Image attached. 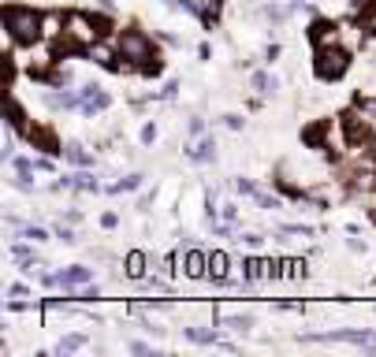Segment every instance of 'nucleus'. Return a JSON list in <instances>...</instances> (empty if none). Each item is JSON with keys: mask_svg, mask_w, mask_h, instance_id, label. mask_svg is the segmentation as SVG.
I'll return each mask as SVG.
<instances>
[{"mask_svg": "<svg viewBox=\"0 0 376 357\" xmlns=\"http://www.w3.org/2000/svg\"><path fill=\"white\" fill-rule=\"evenodd\" d=\"M56 238H60V242H68V246H71V242H79L71 227H63V220H60V227H56Z\"/></svg>", "mask_w": 376, "mask_h": 357, "instance_id": "obj_26", "label": "nucleus"}, {"mask_svg": "<svg viewBox=\"0 0 376 357\" xmlns=\"http://www.w3.org/2000/svg\"><path fill=\"white\" fill-rule=\"evenodd\" d=\"M213 156H216V142H213V138H201V142L190 149V161H198V164H209Z\"/></svg>", "mask_w": 376, "mask_h": 357, "instance_id": "obj_15", "label": "nucleus"}, {"mask_svg": "<svg viewBox=\"0 0 376 357\" xmlns=\"http://www.w3.org/2000/svg\"><path fill=\"white\" fill-rule=\"evenodd\" d=\"M183 272L190 275V280H201V275H209V253H201V249H187Z\"/></svg>", "mask_w": 376, "mask_h": 357, "instance_id": "obj_8", "label": "nucleus"}, {"mask_svg": "<svg viewBox=\"0 0 376 357\" xmlns=\"http://www.w3.org/2000/svg\"><path fill=\"white\" fill-rule=\"evenodd\" d=\"M209 280H213L216 287L227 283V257H224V253H209Z\"/></svg>", "mask_w": 376, "mask_h": 357, "instance_id": "obj_13", "label": "nucleus"}, {"mask_svg": "<svg viewBox=\"0 0 376 357\" xmlns=\"http://www.w3.org/2000/svg\"><path fill=\"white\" fill-rule=\"evenodd\" d=\"M115 49H120V56H123V60H131L134 68L153 71V75L161 71L157 56H153V42H149V37L142 34V30H123L120 37H115Z\"/></svg>", "mask_w": 376, "mask_h": 357, "instance_id": "obj_2", "label": "nucleus"}, {"mask_svg": "<svg viewBox=\"0 0 376 357\" xmlns=\"http://www.w3.org/2000/svg\"><path fill=\"white\" fill-rule=\"evenodd\" d=\"M86 52H89V60L105 63V68H112V71H115V63H120V49H112V45H105V42H94Z\"/></svg>", "mask_w": 376, "mask_h": 357, "instance_id": "obj_10", "label": "nucleus"}, {"mask_svg": "<svg viewBox=\"0 0 376 357\" xmlns=\"http://www.w3.org/2000/svg\"><path fill=\"white\" fill-rule=\"evenodd\" d=\"M250 86L257 89L261 97H272L280 89V82H276V75H268V71H253V78H250Z\"/></svg>", "mask_w": 376, "mask_h": 357, "instance_id": "obj_12", "label": "nucleus"}, {"mask_svg": "<svg viewBox=\"0 0 376 357\" xmlns=\"http://www.w3.org/2000/svg\"><path fill=\"white\" fill-rule=\"evenodd\" d=\"M142 187V175H127V179H120V182H115V187H112V194H123V190H138Z\"/></svg>", "mask_w": 376, "mask_h": 357, "instance_id": "obj_20", "label": "nucleus"}, {"mask_svg": "<svg viewBox=\"0 0 376 357\" xmlns=\"http://www.w3.org/2000/svg\"><path fill=\"white\" fill-rule=\"evenodd\" d=\"M354 190H365V194L376 190V171H361V168H358V171H354Z\"/></svg>", "mask_w": 376, "mask_h": 357, "instance_id": "obj_18", "label": "nucleus"}, {"mask_svg": "<svg viewBox=\"0 0 376 357\" xmlns=\"http://www.w3.org/2000/svg\"><path fill=\"white\" fill-rule=\"evenodd\" d=\"M86 346V335H68V339H60V353H75V350H82Z\"/></svg>", "mask_w": 376, "mask_h": 357, "instance_id": "obj_19", "label": "nucleus"}, {"mask_svg": "<svg viewBox=\"0 0 376 357\" xmlns=\"http://www.w3.org/2000/svg\"><path fill=\"white\" fill-rule=\"evenodd\" d=\"M372 161H376V142H372Z\"/></svg>", "mask_w": 376, "mask_h": 357, "instance_id": "obj_32", "label": "nucleus"}, {"mask_svg": "<svg viewBox=\"0 0 376 357\" xmlns=\"http://www.w3.org/2000/svg\"><path fill=\"white\" fill-rule=\"evenodd\" d=\"M63 156H68L75 168H89V164H94V156H89L79 142H68V145H63Z\"/></svg>", "mask_w": 376, "mask_h": 357, "instance_id": "obj_14", "label": "nucleus"}, {"mask_svg": "<svg viewBox=\"0 0 376 357\" xmlns=\"http://www.w3.org/2000/svg\"><path fill=\"white\" fill-rule=\"evenodd\" d=\"M127 275H131V280L146 275V253H127Z\"/></svg>", "mask_w": 376, "mask_h": 357, "instance_id": "obj_17", "label": "nucleus"}, {"mask_svg": "<svg viewBox=\"0 0 376 357\" xmlns=\"http://www.w3.org/2000/svg\"><path fill=\"white\" fill-rule=\"evenodd\" d=\"M19 238H30V242H45V227H19Z\"/></svg>", "mask_w": 376, "mask_h": 357, "instance_id": "obj_23", "label": "nucleus"}, {"mask_svg": "<svg viewBox=\"0 0 376 357\" xmlns=\"http://www.w3.org/2000/svg\"><path fill=\"white\" fill-rule=\"evenodd\" d=\"M220 216H224V223H231V220L239 216V208L235 205H224V208H220Z\"/></svg>", "mask_w": 376, "mask_h": 357, "instance_id": "obj_30", "label": "nucleus"}, {"mask_svg": "<svg viewBox=\"0 0 376 357\" xmlns=\"http://www.w3.org/2000/svg\"><path fill=\"white\" fill-rule=\"evenodd\" d=\"M89 280H94V272H89V268H79V264H75V268H63V272H56V283H60V287H68V290H75V287H86Z\"/></svg>", "mask_w": 376, "mask_h": 357, "instance_id": "obj_9", "label": "nucleus"}, {"mask_svg": "<svg viewBox=\"0 0 376 357\" xmlns=\"http://www.w3.org/2000/svg\"><path fill=\"white\" fill-rule=\"evenodd\" d=\"M313 45H317V49L343 45V30H339L335 23H317V26H313Z\"/></svg>", "mask_w": 376, "mask_h": 357, "instance_id": "obj_6", "label": "nucleus"}, {"mask_svg": "<svg viewBox=\"0 0 376 357\" xmlns=\"http://www.w3.org/2000/svg\"><path fill=\"white\" fill-rule=\"evenodd\" d=\"M101 227H105V231H115V227H120V216H115V213H105V216H101Z\"/></svg>", "mask_w": 376, "mask_h": 357, "instance_id": "obj_27", "label": "nucleus"}, {"mask_svg": "<svg viewBox=\"0 0 376 357\" xmlns=\"http://www.w3.org/2000/svg\"><path fill=\"white\" fill-rule=\"evenodd\" d=\"M108 104H112L108 89H101V86H94V82L79 89V112H82V115H89V119H94L97 112H105Z\"/></svg>", "mask_w": 376, "mask_h": 357, "instance_id": "obj_5", "label": "nucleus"}, {"mask_svg": "<svg viewBox=\"0 0 376 357\" xmlns=\"http://www.w3.org/2000/svg\"><path fill=\"white\" fill-rule=\"evenodd\" d=\"M153 138H157V127H146V130H142V145H153Z\"/></svg>", "mask_w": 376, "mask_h": 357, "instance_id": "obj_29", "label": "nucleus"}, {"mask_svg": "<svg viewBox=\"0 0 376 357\" xmlns=\"http://www.w3.org/2000/svg\"><path fill=\"white\" fill-rule=\"evenodd\" d=\"M75 187L79 190H97V179L89 175V171H79V175H75Z\"/></svg>", "mask_w": 376, "mask_h": 357, "instance_id": "obj_22", "label": "nucleus"}, {"mask_svg": "<svg viewBox=\"0 0 376 357\" xmlns=\"http://www.w3.org/2000/svg\"><path fill=\"white\" fill-rule=\"evenodd\" d=\"M358 108H361V112H365L369 119H376V101H369V97H361V101H358Z\"/></svg>", "mask_w": 376, "mask_h": 357, "instance_id": "obj_28", "label": "nucleus"}, {"mask_svg": "<svg viewBox=\"0 0 376 357\" xmlns=\"http://www.w3.org/2000/svg\"><path fill=\"white\" fill-rule=\"evenodd\" d=\"M346 63H350V56H346V49L343 45H335V49H317V75L324 78V82H332V78H339L343 71H346Z\"/></svg>", "mask_w": 376, "mask_h": 357, "instance_id": "obj_4", "label": "nucleus"}, {"mask_svg": "<svg viewBox=\"0 0 376 357\" xmlns=\"http://www.w3.org/2000/svg\"><path fill=\"white\" fill-rule=\"evenodd\" d=\"M4 30L15 45H37L42 42V15L34 8H8L4 11Z\"/></svg>", "mask_w": 376, "mask_h": 357, "instance_id": "obj_1", "label": "nucleus"}, {"mask_svg": "<svg viewBox=\"0 0 376 357\" xmlns=\"http://www.w3.org/2000/svg\"><path fill=\"white\" fill-rule=\"evenodd\" d=\"M187 339L198 342V346H216V332H209V327H187Z\"/></svg>", "mask_w": 376, "mask_h": 357, "instance_id": "obj_16", "label": "nucleus"}, {"mask_svg": "<svg viewBox=\"0 0 376 357\" xmlns=\"http://www.w3.org/2000/svg\"><path fill=\"white\" fill-rule=\"evenodd\" d=\"M250 324H253L250 316H224V327H231V332H246Z\"/></svg>", "mask_w": 376, "mask_h": 357, "instance_id": "obj_21", "label": "nucleus"}, {"mask_svg": "<svg viewBox=\"0 0 376 357\" xmlns=\"http://www.w3.org/2000/svg\"><path fill=\"white\" fill-rule=\"evenodd\" d=\"M235 190H239V194H246V197H257V194H261L250 179H239V182H235Z\"/></svg>", "mask_w": 376, "mask_h": 357, "instance_id": "obj_25", "label": "nucleus"}, {"mask_svg": "<svg viewBox=\"0 0 376 357\" xmlns=\"http://www.w3.org/2000/svg\"><path fill=\"white\" fill-rule=\"evenodd\" d=\"M75 298H79V301H94V298H97V290H79Z\"/></svg>", "mask_w": 376, "mask_h": 357, "instance_id": "obj_31", "label": "nucleus"}, {"mask_svg": "<svg viewBox=\"0 0 376 357\" xmlns=\"http://www.w3.org/2000/svg\"><path fill=\"white\" fill-rule=\"evenodd\" d=\"M94 42H101V26L94 15H82V11H71L68 15V30H63L60 45L68 49H89Z\"/></svg>", "mask_w": 376, "mask_h": 357, "instance_id": "obj_3", "label": "nucleus"}, {"mask_svg": "<svg viewBox=\"0 0 376 357\" xmlns=\"http://www.w3.org/2000/svg\"><path fill=\"white\" fill-rule=\"evenodd\" d=\"M15 187L30 194L34 190V175H30V171H15Z\"/></svg>", "mask_w": 376, "mask_h": 357, "instance_id": "obj_24", "label": "nucleus"}, {"mask_svg": "<svg viewBox=\"0 0 376 357\" xmlns=\"http://www.w3.org/2000/svg\"><path fill=\"white\" fill-rule=\"evenodd\" d=\"M183 8H187V11H194V15H198V19H205V23H209V19H216V11H220V0H183Z\"/></svg>", "mask_w": 376, "mask_h": 357, "instance_id": "obj_11", "label": "nucleus"}, {"mask_svg": "<svg viewBox=\"0 0 376 357\" xmlns=\"http://www.w3.org/2000/svg\"><path fill=\"white\" fill-rule=\"evenodd\" d=\"M63 30H68V15H60V11L42 15V42H60Z\"/></svg>", "mask_w": 376, "mask_h": 357, "instance_id": "obj_7", "label": "nucleus"}]
</instances>
